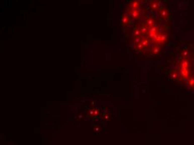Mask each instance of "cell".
<instances>
[{
  "label": "cell",
  "instance_id": "cell-1",
  "mask_svg": "<svg viewBox=\"0 0 194 145\" xmlns=\"http://www.w3.org/2000/svg\"><path fill=\"white\" fill-rule=\"evenodd\" d=\"M181 72H182V75L183 77L187 78L188 76V62L187 60H183L182 64V68H181Z\"/></svg>",
  "mask_w": 194,
  "mask_h": 145
},
{
  "label": "cell",
  "instance_id": "cell-2",
  "mask_svg": "<svg viewBox=\"0 0 194 145\" xmlns=\"http://www.w3.org/2000/svg\"><path fill=\"white\" fill-rule=\"evenodd\" d=\"M189 84L191 86L192 85H194V78H191L189 80Z\"/></svg>",
  "mask_w": 194,
  "mask_h": 145
}]
</instances>
